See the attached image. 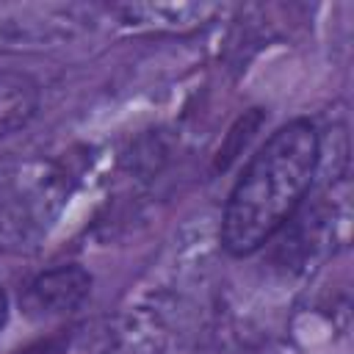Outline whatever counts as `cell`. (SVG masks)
<instances>
[{"label": "cell", "mask_w": 354, "mask_h": 354, "mask_svg": "<svg viewBox=\"0 0 354 354\" xmlns=\"http://www.w3.org/2000/svg\"><path fill=\"white\" fill-rule=\"evenodd\" d=\"M321 163V133L313 119L296 116L279 124L246 160L232 183L218 243L235 257H252L279 235L304 205Z\"/></svg>", "instance_id": "cell-1"}, {"label": "cell", "mask_w": 354, "mask_h": 354, "mask_svg": "<svg viewBox=\"0 0 354 354\" xmlns=\"http://www.w3.org/2000/svg\"><path fill=\"white\" fill-rule=\"evenodd\" d=\"M94 277L80 263H61L36 274L19 296L22 315L30 321H47L75 313L91 293Z\"/></svg>", "instance_id": "cell-2"}, {"label": "cell", "mask_w": 354, "mask_h": 354, "mask_svg": "<svg viewBox=\"0 0 354 354\" xmlns=\"http://www.w3.org/2000/svg\"><path fill=\"white\" fill-rule=\"evenodd\" d=\"M41 108V86L25 69H0V141L22 133Z\"/></svg>", "instance_id": "cell-3"}, {"label": "cell", "mask_w": 354, "mask_h": 354, "mask_svg": "<svg viewBox=\"0 0 354 354\" xmlns=\"http://www.w3.org/2000/svg\"><path fill=\"white\" fill-rule=\"evenodd\" d=\"M263 122H266V111H263V108H249V111H243V116H238L235 124L230 127V133H227V138H224V144H221V149H218V155H216L213 169H216V171H227L230 163H232V160L246 149V144L254 138V133L260 130Z\"/></svg>", "instance_id": "cell-4"}, {"label": "cell", "mask_w": 354, "mask_h": 354, "mask_svg": "<svg viewBox=\"0 0 354 354\" xmlns=\"http://www.w3.org/2000/svg\"><path fill=\"white\" fill-rule=\"evenodd\" d=\"M75 329L77 326H61V329H55V332H50L44 337L30 340L28 346L17 348L14 354H66L69 351V343L75 337Z\"/></svg>", "instance_id": "cell-5"}, {"label": "cell", "mask_w": 354, "mask_h": 354, "mask_svg": "<svg viewBox=\"0 0 354 354\" xmlns=\"http://www.w3.org/2000/svg\"><path fill=\"white\" fill-rule=\"evenodd\" d=\"M8 315H11V304H8V293H6V288H3V282H0V332H3L6 324H8Z\"/></svg>", "instance_id": "cell-6"}]
</instances>
